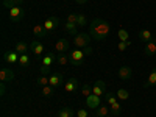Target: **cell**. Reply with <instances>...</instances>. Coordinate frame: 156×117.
<instances>
[{"mask_svg": "<svg viewBox=\"0 0 156 117\" xmlns=\"http://www.w3.org/2000/svg\"><path fill=\"white\" fill-rule=\"evenodd\" d=\"M111 33V25L105 19H94L89 25V34L94 41H103Z\"/></svg>", "mask_w": 156, "mask_h": 117, "instance_id": "obj_1", "label": "cell"}, {"mask_svg": "<svg viewBox=\"0 0 156 117\" xmlns=\"http://www.w3.org/2000/svg\"><path fill=\"white\" fill-rule=\"evenodd\" d=\"M92 53V48L86 47V48H73L72 51H69V58H70V64L72 66H81L84 62L86 55Z\"/></svg>", "mask_w": 156, "mask_h": 117, "instance_id": "obj_2", "label": "cell"}, {"mask_svg": "<svg viewBox=\"0 0 156 117\" xmlns=\"http://www.w3.org/2000/svg\"><path fill=\"white\" fill-rule=\"evenodd\" d=\"M53 62H56V55H55V51H48V53L41 59V69H39L41 75H47L50 72Z\"/></svg>", "mask_w": 156, "mask_h": 117, "instance_id": "obj_3", "label": "cell"}, {"mask_svg": "<svg viewBox=\"0 0 156 117\" xmlns=\"http://www.w3.org/2000/svg\"><path fill=\"white\" fill-rule=\"evenodd\" d=\"M90 39H92V37H90V34L87 33H78V34H75L73 36V47L75 48H86L87 45H89V42H90Z\"/></svg>", "mask_w": 156, "mask_h": 117, "instance_id": "obj_4", "label": "cell"}, {"mask_svg": "<svg viewBox=\"0 0 156 117\" xmlns=\"http://www.w3.org/2000/svg\"><path fill=\"white\" fill-rule=\"evenodd\" d=\"M92 94H94V95H98V97L106 95V94H108L106 83H105V81H101V80H98V81L92 86Z\"/></svg>", "mask_w": 156, "mask_h": 117, "instance_id": "obj_5", "label": "cell"}, {"mask_svg": "<svg viewBox=\"0 0 156 117\" xmlns=\"http://www.w3.org/2000/svg\"><path fill=\"white\" fill-rule=\"evenodd\" d=\"M19 53L16 50H5L3 51V61L5 62H8V64H16V62H19Z\"/></svg>", "mask_w": 156, "mask_h": 117, "instance_id": "obj_6", "label": "cell"}, {"mask_svg": "<svg viewBox=\"0 0 156 117\" xmlns=\"http://www.w3.org/2000/svg\"><path fill=\"white\" fill-rule=\"evenodd\" d=\"M144 55H145V56H150V58L156 55V36L151 39L150 42L145 44V47H144Z\"/></svg>", "mask_w": 156, "mask_h": 117, "instance_id": "obj_7", "label": "cell"}, {"mask_svg": "<svg viewBox=\"0 0 156 117\" xmlns=\"http://www.w3.org/2000/svg\"><path fill=\"white\" fill-rule=\"evenodd\" d=\"M59 17H56V16H51V17H48L45 22H44V28L47 30V31H53L58 25H59Z\"/></svg>", "mask_w": 156, "mask_h": 117, "instance_id": "obj_8", "label": "cell"}, {"mask_svg": "<svg viewBox=\"0 0 156 117\" xmlns=\"http://www.w3.org/2000/svg\"><path fill=\"white\" fill-rule=\"evenodd\" d=\"M14 80V72L3 67L2 70H0V83H9Z\"/></svg>", "mask_w": 156, "mask_h": 117, "instance_id": "obj_9", "label": "cell"}, {"mask_svg": "<svg viewBox=\"0 0 156 117\" xmlns=\"http://www.w3.org/2000/svg\"><path fill=\"white\" fill-rule=\"evenodd\" d=\"M69 48H70V42L67 39H59L55 44V50L58 53H66V51H69Z\"/></svg>", "mask_w": 156, "mask_h": 117, "instance_id": "obj_10", "label": "cell"}, {"mask_svg": "<svg viewBox=\"0 0 156 117\" xmlns=\"http://www.w3.org/2000/svg\"><path fill=\"white\" fill-rule=\"evenodd\" d=\"M30 50H31V53L34 55V56H41L42 53H44V45L41 44V42H39V41H36V39H34V41L30 44Z\"/></svg>", "mask_w": 156, "mask_h": 117, "instance_id": "obj_11", "label": "cell"}, {"mask_svg": "<svg viewBox=\"0 0 156 117\" xmlns=\"http://www.w3.org/2000/svg\"><path fill=\"white\" fill-rule=\"evenodd\" d=\"M100 103H101V100H100V97L98 95H89L87 98H86V106L87 108H90V109H97L98 106H100Z\"/></svg>", "mask_w": 156, "mask_h": 117, "instance_id": "obj_12", "label": "cell"}, {"mask_svg": "<svg viewBox=\"0 0 156 117\" xmlns=\"http://www.w3.org/2000/svg\"><path fill=\"white\" fill-rule=\"evenodd\" d=\"M78 86H80V84H78L76 78H70L69 81L64 83V90H66L67 94H72V92H75V90L78 89Z\"/></svg>", "mask_w": 156, "mask_h": 117, "instance_id": "obj_13", "label": "cell"}, {"mask_svg": "<svg viewBox=\"0 0 156 117\" xmlns=\"http://www.w3.org/2000/svg\"><path fill=\"white\" fill-rule=\"evenodd\" d=\"M25 16V11L22 9V6H14V8H9V17L14 19V20H19Z\"/></svg>", "mask_w": 156, "mask_h": 117, "instance_id": "obj_14", "label": "cell"}, {"mask_svg": "<svg viewBox=\"0 0 156 117\" xmlns=\"http://www.w3.org/2000/svg\"><path fill=\"white\" fill-rule=\"evenodd\" d=\"M62 84V75L59 73V72H53V73H51L50 75V86L51 87H59Z\"/></svg>", "mask_w": 156, "mask_h": 117, "instance_id": "obj_15", "label": "cell"}, {"mask_svg": "<svg viewBox=\"0 0 156 117\" xmlns=\"http://www.w3.org/2000/svg\"><path fill=\"white\" fill-rule=\"evenodd\" d=\"M137 37H139V41H142L144 44H147V42L151 41L154 36L151 34L150 30H139V31H137Z\"/></svg>", "mask_w": 156, "mask_h": 117, "instance_id": "obj_16", "label": "cell"}, {"mask_svg": "<svg viewBox=\"0 0 156 117\" xmlns=\"http://www.w3.org/2000/svg\"><path fill=\"white\" fill-rule=\"evenodd\" d=\"M131 75H133V69L129 66H122L119 69V78H120V80H129Z\"/></svg>", "mask_w": 156, "mask_h": 117, "instance_id": "obj_17", "label": "cell"}, {"mask_svg": "<svg viewBox=\"0 0 156 117\" xmlns=\"http://www.w3.org/2000/svg\"><path fill=\"white\" fill-rule=\"evenodd\" d=\"M30 62H31V58H30V55L28 53H23V55H20L19 56V67H22V69H25V67H28L30 66Z\"/></svg>", "mask_w": 156, "mask_h": 117, "instance_id": "obj_18", "label": "cell"}, {"mask_svg": "<svg viewBox=\"0 0 156 117\" xmlns=\"http://www.w3.org/2000/svg\"><path fill=\"white\" fill-rule=\"evenodd\" d=\"M64 30H66L69 34H78V25L73 22H64Z\"/></svg>", "mask_w": 156, "mask_h": 117, "instance_id": "obj_19", "label": "cell"}, {"mask_svg": "<svg viewBox=\"0 0 156 117\" xmlns=\"http://www.w3.org/2000/svg\"><path fill=\"white\" fill-rule=\"evenodd\" d=\"M33 33H34V36L41 37V39L47 36V30L44 28V25H39V23H36L34 27H33Z\"/></svg>", "mask_w": 156, "mask_h": 117, "instance_id": "obj_20", "label": "cell"}, {"mask_svg": "<svg viewBox=\"0 0 156 117\" xmlns=\"http://www.w3.org/2000/svg\"><path fill=\"white\" fill-rule=\"evenodd\" d=\"M154 84H156V67L150 72L147 81H145V84H144V87H151V86H154Z\"/></svg>", "mask_w": 156, "mask_h": 117, "instance_id": "obj_21", "label": "cell"}, {"mask_svg": "<svg viewBox=\"0 0 156 117\" xmlns=\"http://www.w3.org/2000/svg\"><path fill=\"white\" fill-rule=\"evenodd\" d=\"M23 2H25V0H3L2 3H3L5 8L9 9V8H14V6H20Z\"/></svg>", "mask_w": 156, "mask_h": 117, "instance_id": "obj_22", "label": "cell"}, {"mask_svg": "<svg viewBox=\"0 0 156 117\" xmlns=\"http://www.w3.org/2000/svg\"><path fill=\"white\" fill-rule=\"evenodd\" d=\"M69 62H70V58L66 53H59L56 56V64L58 66H66V64H69Z\"/></svg>", "mask_w": 156, "mask_h": 117, "instance_id": "obj_23", "label": "cell"}, {"mask_svg": "<svg viewBox=\"0 0 156 117\" xmlns=\"http://www.w3.org/2000/svg\"><path fill=\"white\" fill-rule=\"evenodd\" d=\"M28 48H30V45H27L25 42H17L12 50H16L19 55H23V53H27V50H28Z\"/></svg>", "mask_w": 156, "mask_h": 117, "instance_id": "obj_24", "label": "cell"}, {"mask_svg": "<svg viewBox=\"0 0 156 117\" xmlns=\"http://www.w3.org/2000/svg\"><path fill=\"white\" fill-rule=\"evenodd\" d=\"M37 86L39 87H44V86H48L50 84V75H41L37 78Z\"/></svg>", "mask_w": 156, "mask_h": 117, "instance_id": "obj_25", "label": "cell"}, {"mask_svg": "<svg viewBox=\"0 0 156 117\" xmlns=\"http://www.w3.org/2000/svg\"><path fill=\"white\" fill-rule=\"evenodd\" d=\"M95 112H97V114H95L97 117H108L111 111H109L108 106H98V108L95 109Z\"/></svg>", "mask_w": 156, "mask_h": 117, "instance_id": "obj_26", "label": "cell"}, {"mask_svg": "<svg viewBox=\"0 0 156 117\" xmlns=\"http://www.w3.org/2000/svg\"><path fill=\"white\" fill-rule=\"evenodd\" d=\"M117 98H119V100H122V101H125V100H128L129 98V92H128V90L126 89H119V90H117Z\"/></svg>", "mask_w": 156, "mask_h": 117, "instance_id": "obj_27", "label": "cell"}, {"mask_svg": "<svg viewBox=\"0 0 156 117\" xmlns=\"http://www.w3.org/2000/svg\"><path fill=\"white\" fill-rule=\"evenodd\" d=\"M117 36H119V41H129V33L123 28H120L117 31Z\"/></svg>", "mask_w": 156, "mask_h": 117, "instance_id": "obj_28", "label": "cell"}, {"mask_svg": "<svg viewBox=\"0 0 156 117\" xmlns=\"http://www.w3.org/2000/svg\"><path fill=\"white\" fill-rule=\"evenodd\" d=\"M41 89H42V95H45V97H51V95L55 94V87H51L50 84L48 86H44Z\"/></svg>", "mask_w": 156, "mask_h": 117, "instance_id": "obj_29", "label": "cell"}, {"mask_svg": "<svg viewBox=\"0 0 156 117\" xmlns=\"http://www.w3.org/2000/svg\"><path fill=\"white\" fill-rule=\"evenodd\" d=\"M120 109H122V106H120V103H119V101L109 106V111H111L112 115H119V114H120Z\"/></svg>", "mask_w": 156, "mask_h": 117, "instance_id": "obj_30", "label": "cell"}, {"mask_svg": "<svg viewBox=\"0 0 156 117\" xmlns=\"http://www.w3.org/2000/svg\"><path fill=\"white\" fill-rule=\"evenodd\" d=\"M81 94H83L84 98H87L89 95H92V87H90L89 84H83V87H81Z\"/></svg>", "mask_w": 156, "mask_h": 117, "instance_id": "obj_31", "label": "cell"}, {"mask_svg": "<svg viewBox=\"0 0 156 117\" xmlns=\"http://www.w3.org/2000/svg\"><path fill=\"white\" fill-rule=\"evenodd\" d=\"M129 45H131V41H119V44H117V50H119V51H125Z\"/></svg>", "mask_w": 156, "mask_h": 117, "instance_id": "obj_32", "label": "cell"}, {"mask_svg": "<svg viewBox=\"0 0 156 117\" xmlns=\"http://www.w3.org/2000/svg\"><path fill=\"white\" fill-rule=\"evenodd\" d=\"M59 117H72L73 115V111H72V108H62V109H59V114H58Z\"/></svg>", "mask_w": 156, "mask_h": 117, "instance_id": "obj_33", "label": "cell"}, {"mask_svg": "<svg viewBox=\"0 0 156 117\" xmlns=\"http://www.w3.org/2000/svg\"><path fill=\"white\" fill-rule=\"evenodd\" d=\"M105 100L108 101V105L111 106V105H114V103H117V100H119V98H117V95H115V94H112V92H108Z\"/></svg>", "mask_w": 156, "mask_h": 117, "instance_id": "obj_34", "label": "cell"}, {"mask_svg": "<svg viewBox=\"0 0 156 117\" xmlns=\"http://www.w3.org/2000/svg\"><path fill=\"white\" fill-rule=\"evenodd\" d=\"M76 25H78V27H86V25H87V17L84 14H78Z\"/></svg>", "mask_w": 156, "mask_h": 117, "instance_id": "obj_35", "label": "cell"}, {"mask_svg": "<svg viewBox=\"0 0 156 117\" xmlns=\"http://www.w3.org/2000/svg\"><path fill=\"white\" fill-rule=\"evenodd\" d=\"M76 19H78V14H73V12L67 16V22H73V23H76Z\"/></svg>", "mask_w": 156, "mask_h": 117, "instance_id": "obj_36", "label": "cell"}, {"mask_svg": "<svg viewBox=\"0 0 156 117\" xmlns=\"http://www.w3.org/2000/svg\"><path fill=\"white\" fill-rule=\"evenodd\" d=\"M89 114H87V111L86 109H78L76 111V117H87Z\"/></svg>", "mask_w": 156, "mask_h": 117, "instance_id": "obj_37", "label": "cell"}, {"mask_svg": "<svg viewBox=\"0 0 156 117\" xmlns=\"http://www.w3.org/2000/svg\"><path fill=\"white\" fill-rule=\"evenodd\" d=\"M5 92H6V86H5V83H2V84H0V95H5Z\"/></svg>", "mask_w": 156, "mask_h": 117, "instance_id": "obj_38", "label": "cell"}, {"mask_svg": "<svg viewBox=\"0 0 156 117\" xmlns=\"http://www.w3.org/2000/svg\"><path fill=\"white\" fill-rule=\"evenodd\" d=\"M75 2L78 3V5H84V3H87L89 0H75Z\"/></svg>", "mask_w": 156, "mask_h": 117, "instance_id": "obj_39", "label": "cell"}, {"mask_svg": "<svg viewBox=\"0 0 156 117\" xmlns=\"http://www.w3.org/2000/svg\"><path fill=\"white\" fill-rule=\"evenodd\" d=\"M66 2H70V0H66Z\"/></svg>", "mask_w": 156, "mask_h": 117, "instance_id": "obj_40", "label": "cell"}, {"mask_svg": "<svg viewBox=\"0 0 156 117\" xmlns=\"http://www.w3.org/2000/svg\"><path fill=\"white\" fill-rule=\"evenodd\" d=\"M55 117H59V115H55Z\"/></svg>", "mask_w": 156, "mask_h": 117, "instance_id": "obj_41", "label": "cell"}, {"mask_svg": "<svg viewBox=\"0 0 156 117\" xmlns=\"http://www.w3.org/2000/svg\"><path fill=\"white\" fill-rule=\"evenodd\" d=\"M95 117H97V115H95Z\"/></svg>", "mask_w": 156, "mask_h": 117, "instance_id": "obj_42", "label": "cell"}]
</instances>
